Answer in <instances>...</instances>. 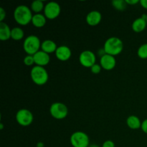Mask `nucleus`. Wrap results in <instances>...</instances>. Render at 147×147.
<instances>
[{
	"label": "nucleus",
	"instance_id": "nucleus-1",
	"mask_svg": "<svg viewBox=\"0 0 147 147\" xmlns=\"http://www.w3.org/2000/svg\"><path fill=\"white\" fill-rule=\"evenodd\" d=\"M16 22L21 26H26L31 23L33 14L31 9L27 5L21 4L17 6L13 13Z\"/></svg>",
	"mask_w": 147,
	"mask_h": 147
},
{
	"label": "nucleus",
	"instance_id": "nucleus-2",
	"mask_svg": "<svg viewBox=\"0 0 147 147\" xmlns=\"http://www.w3.org/2000/svg\"><path fill=\"white\" fill-rule=\"evenodd\" d=\"M105 53L110 55H119L123 50V43L120 38L117 37H111L106 40L103 45Z\"/></svg>",
	"mask_w": 147,
	"mask_h": 147
},
{
	"label": "nucleus",
	"instance_id": "nucleus-3",
	"mask_svg": "<svg viewBox=\"0 0 147 147\" xmlns=\"http://www.w3.org/2000/svg\"><path fill=\"white\" fill-rule=\"evenodd\" d=\"M30 77L34 84L41 86L47 83L49 75L47 70L44 67L34 65L31 69Z\"/></svg>",
	"mask_w": 147,
	"mask_h": 147
},
{
	"label": "nucleus",
	"instance_id": "nucleus-4",
	"mask_svg": "<svg viewBox=\"0 0 147 147\" xmlns=\"http://www.w3.org/2000/svg\"><path fill=\"white\" fill-rule=\"evenodd\" d=\"M41 44L42 42L37 36L31 34L24 39L23 42V49L27 55H34L40 50Z\"/></svg>",
	"mask_w": 147,
	"mask_h": 147
},
{
	"label": "nucleus",
	"instance_id": "nucleus-5",
	"mask_svg": "<svg viewBox=\"0 0 147 147\" xmlns=\"http://www.w3.org/2000/svg\"><path fill=\"white\" fill-rule=\"evenodd\" d=\"M69 113L68 108L65 103L61 102L53 103L50 107V113L53 118L57 120L65 119Z\"/></svg>",
	"mask_w": 147,
	"mask_h": 147
},
{
	"label": "nucleus",
	"instance_id": "nucleus-6",
	"mask_svg": "<svg viewBox=\"0 0 147 147\" xmlns=\"http://www.w3.org/2000/svg\"><path fill=\"white\" fill-rule=\"evenodd\" d=\"M70 142L73 147H88L90 144V139L87 134L80 131L72 134Z\"/></svg>",
	"mask_w": 147,
	"mask_h": 147
},
{
	"label": "nucleus",
	"instance_id": "nucleus-7",
	"mask_svg": "<svg viewBox=\"0 0 147 147\" xmlns=\"http://www.w3.org/2000/svg\"><path fill=\"white\" fill-rule=\"evenodd\" d=\"M16 121L22 126H29L34 121V116L30 111L27 109H20L15 116Z\"/></svg>",
	"mask_w": 147,
	"mask_h": 147
},
{
	"label": "nucleus",
	"instance_id": "nucleus-8",
	"mask_svg": "<svg viewBox=\"0 0 147 147\" xmlns=\"http://www.w3.org/2000/svg\"><path fill=\"white\" fill-rule=\"evenodd\" d=\"M61 12L60 5L56 1H49L45 6L43 14L47 20H55Z\"/></svg>",
	"mask_w": 147,
	"mask_h": 147
},
{
	"label": "nucleus",
	"instance_id": "nucleus-9",
	"mask_svg": "<svg viewBox=\"0 0 147 147\" xmlns=\"http://www.w3.org/2000/svg\"><path fill=\"white\" fill-rule=\"evenodd\" d=\"M79 62L83 67L90 68L96 63V56L91 50H84L79 55Z\"/></svg>",
	"mask_w": 147,
	"mask_h": 147
},
{
	"label": "nucleus",
	"instance_id": "nucleus-10",
	"mask_svg": "<svg viewBox=\"0 0 147 147\" xmlns=\"http://www.w3.org/2000/svg\"><path fill=\"white\" fill-rule=\"evenodd\" d=\"M100 65L103 70H112L116 67V60L113 56L105 54L100 57Z\"/></svg>",
	"mask_w": 147,
	"mask_h": 147
},
{
	"label": "nucleus",
	"instance_id": "nucleus-11",
	"mask_svg": "<svg viewBox=\"0 0 147 147\" xmlns=\"http://www.w3.org/2000/svg\"><path fill=\"white\" fill-rule=\"evenodd\" d=\"M55 55L57 60L65 62L67 61L71 57L72 51L70 47H67V45H60L58 46Z\"/></svg>",
	"mask_w": 147,
	"mask_h": 147
},
{
	"label": "nucleus",
	"instance_id": "nucleus-12",
	"mask_svg": "<svg viewBox=\"0 0 147 147\" xmlns=\"http://www.w3.org/2000/svg\"><path fill=\"white\" fill-rule=\"evenodd\" d=\"M33 57H34V64L37 66L45 67V66L47 65L50 62V55L42 51L41 50L37 52L36 54H34Z\"/></svg>",
	"mask_w": 147,
	"mask_h": 147
},
{
	"label": "nucleus",
	"instance_id": "nucleus-13",
	"mask_svg": "<svg viewBox=\"0 0 147 147\" xmlns=\"http://www.w3.org/2000/svg\"><path fill=\"white\" fill-rule=\"evenodd\" d=\"M102 14L101 13L97 10H93L90 11L88 14L86 15V22L88 25L91 27H95L99 24L101 22Z\"/></svg>",
	"mask_w": 147,
	"mask_h": 147
},
{
	"label": "nucleus",
	"instance_id": "nucleus-14",
	"mask_svg": "<svg viewBox=\"0 0 147 147\" xmlns=\"http://www.w3.org/2000/svg\"><path fill=\"white\" fill-rule=\"evenodd\" d=\"M57 47V44L52 40H45L42 42L41 50L49 55L55 53Z\"/></svg>",
	"mask_w": 147,
	"mask_h": 147
},
{
	"label": "nucleus",
	"instance_id": "nucleus-15",
	"mask_svg": "<svg viewBox=\"0 0 147 147\" xmlns=\"http://www.w3.org/2000/svg\"><path fill=\"white\" fill-rule=\"evenodd\" d=\"M147 26L146 20L145 19L142 18V17L136 19L131 24V28L134 32L136 33H139L143 32L146 29Z\"/></svg>",
	"mask_w": 147,
	"mask_h": 147
},
{
	"label": "nucleus",
	"instance_id": "nucleus-16",
	"mask_svg": "<svg viewBox=\"0 0 147 147\" xmlns=\"http://www.w3.org/2000/svg\"><path fill=\"white\" fill-rule=\"evenodd\" d=\"M47 20L44 14H33L32 19L31 23L34 27L37 28H42L45 27L47 23Z\"/></svg>",
	"mask_w": 147,
	"mask_h": 147
},
{
	"label": "nucleus",
	"instance_id": "nucleus-17",
	"mask_svg": "<svg viewBox=\"0 0 147 147\" xmlns=\"http://www.w3.org/2000/svg\"><path fill=\"white\" fill-rule=\"evenodd\" d=\"M142 123L140 119L135 115H131L126 119V125L129 129L132 130L139 129L142 127Z\"/></svg>",
	"mask_w": 147,
	"mask_h": 147
},
{
	"label": "nucleus",
	"instance_id": "nucleus-18",
	"mask_svg": "<svg viewBox=\"0 0 147 147\" xmlns=\"http://www.w3.org/2000/svg\"><path fill=\"white\" fill-rule=\"evenodd\" d=\"M11 29L5 22H0V40L7 41L11 38Z\"/></svg>",
	"mask_w": 147,
	"mask_h": 147
},
{
	"label": "nucleus",
	"instance_id": "nucleus-19",
	"mask_svg": "<svg viewBox=\"0 0 147 147\" xmlns=\"http://www.w3.org/2000/svg\"><path fill=\"white\" fill-rule=\"evenodd\" d=\"M24 36V32L21 27H14L11 29V38L14 41H20L22 40Z\"/></svg>",
	"mask_w": 147,
	"mask_h": 147
},
{
	"label": "nucleus",
	"instance_id": "nucleus-20",
	"mask_svg": "<svg viewBox=\"0 0 147 147\" xmlns=\"http://www.w3.org/2000/svg\"><path fill=\"white\" fill-rule=\"evenodd\" d=\"M45 6V4H44V1L42 0H35L32 1L30 6L32 11L34 12V14H40L41 11H44Z\"/></svg>",
	"mask_w": 147,
	"mask_h": 147
},
{
	"label": "nucleus",
	"instance_id": "nucleus-21",
	"mask_svg": "<svg viewBox=\"0 0 147 147\" xmlns=\"http://www.w3.org/2000/svg\"><path fill=\"white\" fill-rule=\"evenodd\" d=\"M111 4L115 9L120 11H124L127 7V4L125 0H113Z\"/></svg>",
	"mask_w": 147,
	"mask_h": 147
},
{
	"label": "nucleus",
	"instance_id": "nucleus-22",
	"mask_svg": "<svg viewBox=\"0 0 147 147\" xmlns=\"http://www.w3.org/2000/svg\"><path fill=\"white\" fill-rule=\"evenodd\" d=\"M137 55L139 58L142 60L147 59V43H144L139 46L137 50Z\"/></svg>",
	"mask_w": 147,
	"mask_h": 147
},
{
	"label": "nucleus",
	"instance_id": "nucleus-23",
	"mask_svg": "<svg viewBox=\"0 0 147 147\" xmlns=\"http://www.w3.org/2000/svg\"><path fill=\"white\" fill-rule=\"evenodd\" d=\"M24 65L27 66H32L34 64V60L33 55H27L23 60Z\"/></svg>",
	"mask_w": 147,
	"mask_h": 147
},
{
	"label": "nucleus",
	"instance_id": "nucleus-24",
	"mask_svg": "<svg viewBox=\"0 0 147 147\" xmlns=\"http://www.w3.org/2000/svg\"><path fill=\"white\" fill-rule=\"evenodd\" d=\"M90 69V71H91L92 73H93V74H95V75H97V74H99V73H100V71H101V70L103 68H102L100 64H97V63H96V64L93 65L92 66Z\"/></svg>",
	"mask_w": 147,
	"mask_h": 147
},
{
	"label": "nucleus",
	"instance_id": "nucleus-25",
	"mask_svg": "<svg viewBox=\"0 0 147 147\" xmlns=\"http://www.w3.org/2000/svg\"><path fill=\"white\" fill-rule=\"evenodd\" d=\"M101 147H116V145L113 141L107 140L103 142Z\"/></svg>",
	"mask_w": 147,
	"mask_h": 147
},
{
	"label": "nucleus",
	"instance_id": "nucleus-26",
	"mask_svg": "<svg viewBox=\"0 0 147 147\" xmlns=\"http://www.w3.org/2000/svg\"><path fill=\"white\" fill-rule=\"evenodd\" d=\"M6 15H7V13H6V11L4 10V8L1 7L0 8V22H3L5 19Z\"/></svg>",
	"mask_w": 147,
	"mask_h": 147
},
{
	"label": "nucleus",
	"instance_id": "nucleus-27",
	"mask_svg": "<svg viewBox=\"0 0 147 147\" xmlns=\"http://www.w3.org/2000/svg\"><path fill=\"white\" fill-rule=\"evenodd\" d=\"M141 129L142 130V131L144 134H147V119L144 120L142 123V127H141Z\"/></svg>",
	"mask_w": 147,
	"mask_h": 147
},
{
	"label": "nucleus",
	"instance_id": "nucleus-28",
	"mask_svg": "<svg viewBox=\"0 0 147 147\" xmlns=\"http://www.w3.org/2000/svg\"><path fill=\"white\" fill-rule=\"evenodd\" d=\"M126 2V4H127V5H136V4H138V3L140 2V1H139V0H125Z\"/></svg>",
	"mask_w": 147,
	"mask_h": 147
},
{
	"label": "nucleus",
	"instance_id": "nucleus-29",
	"mask_svg": "<svg viewBox=\"0 0 147 147\" xmlns=\"http://www.w3.org/2000/svg\"><path fill=\"white\" fill-rule=\"evenodd\" d=\"M139 4L144 9H147V0H141Z\"/></svg>",
	"mask_w": 147,
	"mask_h": 147
},
{
	"label": "nucleus",
	"instance_id": "nucleus-30",
	"mask_svg": "<svg viewBox=\"0 0 147 147\" xmlns=\"http://www.w3.org/2000/svg\"><path fill=\"white\" fill-rule=\"evenodd\" d=\"M36 147H45V144L43 142H40L37 144V146Z\"/></svg>",
	"mask_w": 147,
	"mask_h": 147
},
{
	"label": "nucleus",
	"instance_id": "nucleus-31",
	"mask_svg": "<svg viewBox=\"0 0 147 147\" xmlns=\"http://www.w3.org/2000/svg\"><path fill=\"white\" fill-rule=\"evenodd\" d=\"M88 147H100V146H99L98 145L96 144H92L89 145Z\"/></svg>",
	"mask_w": 147,
	"mask_h": 147
},
{
	"label": "nucleus",
	"instance_id": "nucleus-32",
	"mask_svg": "<svg viewBox=\"0 0 147 147\" xmlns=\"http://www.w3.org/2000/svg\"><path fill=\"white\" fill-rule=\"evenodd\" d=\"M3 129H4V125H3L2 123H0V129H1V130H2Z\"/></svg>",
	"mask_w": 147,
	"mask_h": 147
},
{
	"label": "nucleus",
	"instance_id": "nucleus-33",
	"mask_svg": "<svg viewBox=\"0 0 147 147\" xmlns=\"http://www.w3.org/2000/svg\"><path fill=\"white\" fill-rule=\"evenodd\" d=\"M146 22H147V14H146Z\"/></svg>",
	"mask_w": 147,
	"mask_h": 147
}]
</instances>
